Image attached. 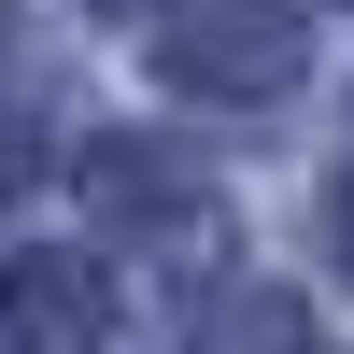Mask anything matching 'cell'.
<instances>
[{
	"mask_svg": "<svg viewBox=\"0 0 354 354\" xmlns=\"http://www.w3.org/2000/svg\"><path fill=\"white\" fill-rule=\"evenodd\" d=\"M298 57H312V28H298V15H270V0H241V15H198L185 43H170V71L213 85V100H270Z\"/></svg>",
	"mask_w": 354,
	"mask_h": 354,
	"instance_id": "6da1fadb",
	"label": "cell"
}]
</instances>
